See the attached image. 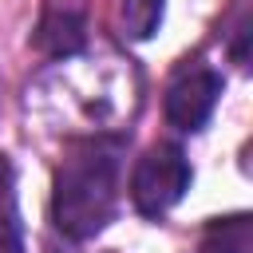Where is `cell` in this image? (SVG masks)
Returning a JSON list of instances; mask_svg holds the SVG:
<instances>
[{
  "label": "cell",
  "instance_id": "1",
  "mask_svg": "<svg viewBox=\"0 0 253 253\" xmlns=\"http://www.w3.org/2000/svg\"><path fill=\"white\" fill-rule=\"evenodd\" d=\"M123 154V134H87L67 142L51 178V221L67 241H91L115 217Z\"/></svg>",
  "mask_w": 253,
  "mask_h": 253
},
{
  "label": "cell",
  "instance_id": "3",
  "mask_svg": "<svg viewBox=\"0 0 253 253\" xmlns=\"http://www.w3.org/2000/svg\"><path fill=\"white\" fill-rule=\"evenodd\" d=\"M221 87H225V79L213 67L198 63V67L178 71L170 79V87H166V99H162V111H166L170 126H178V130H202L210 123L217 99H221Z\"/></svg>",
  "mask_w": 253,
  "mask_h": 253
},
{
  "label": "cell",
  "instance_id": "6",
  "mask_svg": "<svg viewBox=\"0 0 253 253\" xmlns=\"http://www.w3.org/2000/svg\"><path fill=\"white\" fill-rule=\"evenodd\" d=\"M162 12H166V0H123V36L126 40H150L162 24Z\"/></svg>",
  "mask_w": 253,
  "mask_h": 253
},
{
  "label": "cell",
  "instance_id": "5",
  "mask_svg": "<svg viewBox=\"0 0 253 253\" xmlns=\"http://www.w3.org/2000/svg\"><path fill=\"white\" fill-rule=\"evenodd\" d=\"M198 253H253V217L249 213L213 217L202 229Z\"/></svg>",
  "mask_w": 253,
  "mask_h": 253
},
{
  "label": "cell",
  "instance_id": "7",
  "mask_svg": "<svg viewBox=\"0 0 253 253\" xmlns=\"http://www.w3.org/2000/svg\"><path fill=\"white\" fill-rule=\"evenodd\" d=\"M0 253H24V237H20L16 210H4V213H0Z\"/></svg>",
  "mask_w": 253,
  "mask_h": 253
},
{
  "label": "cell",
  "instance_id": "4",
  "mask_svg": "<svg viewBox=\"0 0 253 253\" xmlns=\"http://www.w3.org/2000/svg\"><path fill=\"white\" fill-rule=\"evenodd\" d=\"M36 47L43 55H75L87 47V20H83V8H55L47 4L43 16H40V28H36Z\"/></svg>",
  "mask_w": 253,
  "mask_h": 253
},
{
  "label": "cell",
  "instance_id": "2",
  "mask_svg": "<svg viewBox=\"0 0 253 253\" xmlns=\"http://www.w3.org/2000/svg\"><path fill=\"white\" fill-rule=\"evenodd\" d=\"M190 158L178 142H154L130 170V202L142 217H162L190 190Z\"/></svg>",
  "mask_w": 253,
  "mask_h": 253
}]
</instances>
